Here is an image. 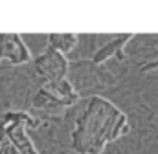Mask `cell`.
Masks as SVG:
<instances>
[{
  "label": "cell",
  "mask_w": 158,
  "mask_h": 154,
  "mask_svg": "<svg viewBox=\"0 0 158 154\" xmlns=\"http://www.w3.org/2000/svg\"><path fill=\"white\" fill-rule=\"evenodd\" d=\"M77 44L79 35H76V33H52V35H48V46L57 50L63 55L74 51L77 48Z\"/></svg>",
  "instance_id": "cell-5"
},
{
  "label": "cell",
  "mask_w": 158,
  "mask_h": 154,
  "mask_svg": "<svg viewBox=\"0 0 158 154\" xmlns=\"http://www.w3.org/2000/svg\"><path fill=\"white\" fill-rule=\"evenodd\" d=\"M0 61L9 64H26L31 61V51L19 33L0 35Z\"/></svg>",
  "instance_id": "cell-3"
},
{
  "label": "cell",
  "mask_w": 158,
  "mask_h": 154,
  "mask_svg": "<svg viewBox=\"0 0 158 154\" xmlns=\"http://www.w3.org/2000/svg\"><path fill=\"white\" fill-rule=\"evenodd\" d=\"M11 151H13V145L7 140L6 130H4V125H2V130H0V154H11Z\"/></svg>",
  "instance_id": "cell-6"
},
{
  "label": "cell",
  "mask_w": 158,
  "mask_h": 154,
  "mask_svg": "<svg viewBox=\"0 0 158 154\" xmlns=\"http://www.w3.org/2000/svg\"><path fill=\"white\" fill-rule=\"evenodd\" d=\"M129 40H131V35H121V37H116V38H112V40H109L107 44H103L101 48L96 50V53L92 55V63L94 64H103L109 57H112L114 53H119Z\"/></svg>",
  "instance_id": "cell-4"
},
{
  "label": "cell",
  "mask_w": 158,
  "mask_h": 154,
  "mask_svg": "<svg viewBox=\"0 0 158 154\" xmlns=\"http://www.w3.org/2000/svg\"><path fill=\"white\" fill-rule=\"evenodd\" d=\"M33 64H35L37 75L42 77L44 83H59V81L66 79L68 72H70L68 59L50 46H46L44 53H40Z\"/></svg>",
  "instance_id": "cell-2"
},
{
  "label": "cell",
  "mask_w": 158,
  "mask_h": 154,
  "mask_svg": "<svg viewBox=\"0 0 158 154\" xmlns=\"http://www.w3.org/2000/svg\"><path fill=\"white\" fill-rule=\"evenodd\" d=\"M125 116L119 114L112 103L101 97H92L88 108L76 123L72 147L79 154H99L109 140L118 138L127 130Z\"/></svg>",
  "instance_id": "cell-1"
},
{
  "label": "cell",
  "mask_w": 158,
  "mask_h": 154,
  "mask_svg": "<svg viewBox=\"0 0 158 154\" xmlns=\"http://www.w3.org/2000/svg\"><path fill=\"white\" fill-rule=\"evenodd\" d=\"M0 130H2V123H0Z\"/></svg>",
  "instance_id": "cell-7"
}]
</instances>
